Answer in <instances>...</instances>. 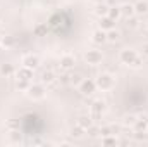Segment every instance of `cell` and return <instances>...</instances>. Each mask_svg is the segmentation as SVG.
<instances>
[{"mask_svg":"<svg viewBox=\"0 0 148 147\" xmlns=\"http://www.w3.org/2000/svg\"><path fill=\"white\" fill-rule=\"evenodd\" d=\"M77 125H79V126H83L84 130H88V128L91 126V118H90V116H81V118H79V121H77Z\"/></svg>","mask_w":148,"mask_h":147,"instance_id":"14","label":"cell"},{"mask_svg":"<svg viewBox=\"0 0 148 147\" xmlns=\"http://www.w3.org/2000/svg\"><path fill=\"white\" fill-rule=\"evenodd\" d=\"M84 59H86V62H88V64L97 66V64H100V62H102V54H100L98 50H88V52L84 54Z\"/></svg>","mask_w":148,"mask_h":147,"instance_id":"3","label":"cell"},{"mask_svg":"<svg viewBox=\"0 0 148 147\" xmlns=\"http://www.w3.org/2000/svg\"><path fill=\"white\" fill-rule=\"evenodd\" d=\"M107 16H109L110 19H117V17L121 16V9H119V7H110V9H109V14H107Z\"/></svg>","mask_w":148,"mask_h":147,"instance_id":"16","label":"cell"},{"mask_svg":"<svg viewBox=\"0 0 148 147\" xmlns=\"http://www.w3.org/2000/svg\"><path fill=\"white\" fill-rule=\"evenodd\" d=\"M91 109H93V112H95V114L98 116V114H100V112L103 111V102H100V101H97V102L93 104V107H91Z\"/></svg>","mask_w":148,"mask_h":147,"instance_id":"20","label":"cell"},{"mask_svg":"<svg viewBox=\"0 0 148 147\" xmlns=\"http://www.w3.org/2000/svg\"><path fill=\"white\" fill-rule=\"evenodd\" d=\"M105 40H107V33H105L103 30H98V31L93 33V42H95V43H103Z\"/></svg>","mask_w":148,"mask_h":147,"instance_id":"13","label":"cell"},{"mask_svg":"<svg viewBox=\"0 0 148 147\" xmlns=\"http://www.w3.org/2000/svg\"><path fill=\"white\" fill-rule=\"evenodd\" d=\"M103 144H115V139H105V140H102Z\"/></svg>","mask_w":148,"mask_h":147,"instance_id":"24","label":"cell"},{"mask_svg":"<svg viewBox=\"0 0 148 147\" xmlns=\"http://www.w3.org/2000/svg\"><path fill=\"white\" fill-rule=\"evenodd\" d=\"M0 21H2V17H0Z\"/></svg>","mask_w":148,"mask_h":147,"instance_id":"28","label":"cell"},{"mask_svg":"<svg viewBox=\"0 0 148 147\" xmlns=\"http://www.w3.org/2000/svg\"><path fill=\"white\" fill-rule=\"evenodd\" d=\"M147 28H148V23H147Z\"/></svg>","mask_w":148,"mask_h":147,"instance_id":"27","label":"cell"},{"mask_svg":"<svg viewBox=\"0 0 148 147\" xmlns=\"http://www.w3.org/2000/svg\"><path fill=\"white\" fill-rule=\"evenodd\" d=\"M114 28V19H110V17H103V19H100V30H112Z\"/></svg>","mask_w":148,"mask_h":147,"instance_id":"12","label":"cell"},{"mask_svg":"<svg viewBox=\"0 0 148 147\" xmlns=\"http://www.w3.org/2000/svg\"><path fill=\"white\" fill-rule=\"evenodd\" d=\"M134 126H136V130H147L148 128V118H140V119H136V123H134Z\"/></svg>","mask_w":148,"mask_h":147,"instance_id":"15","label":"cell"},{"mask_svg":"<svg viewBox=\"0 0 148 147\" xmlns=\"http://www.w3.org/2000/svg\"><path fill=\"white\" fill-rule=\"evenodd\" d=\"M83 132H84V128L77 125V128H74V130H73V133H71V135H73V137H81V135H83Z\"/></svg>","mask_w":148,"mask_h":147,"instance_id":"22","label":"cell"},{"mask_svg":"<svg viewBox=\"0 0 148 147\" xmlns=\"http://www.w3.org/2000/svg\"><path fill=\"white\" fill-rule=\"evenodd\" d=\"M107 40H109V42H117V40H119V31H114V28L109 30V33H107Z\"/></svg>","mask_w":148,"mask_h":147,"instance_id":"19","label":"cell"},{"mask_svg":"<svg viewBox=\"0 0 148 147\" xmlns=\"http://www.w3.org/2000/svg\"><path fill=\"white\" fill-rule=\"evenodd\" d=\"M53 80H55V74L52 71H45L43 73V83H52Z\"/></svg>","mask_w":148,"mask_h":147,"instance_id":"18","label":"cell"},{"mask_svg":"<svg viewBox=\"0 0 148 147\" xmlns=\"http://www.w3.org/2000/svg\"><path fill=\"white\" fill-rule=\"evenodd\" d=\"M95 88H97V83H95V81H91V80H83V81H81V85H79V90H81L84 95L93 94V92H95Z\"/></svg>","mask_w":148,"mask_h":147,"instance_id":"5","label":"cell"},{"mask_svg":"<svg viewBox=\"0 0 148 147\" xmlns=\"http://www.w3.org/2000/svg\"><path fill=\"white\" fill-rule=\"evenodd\" d=\"M0 45L2 47H5V49H9V47H12V38H9V37H2V42H0Z\"/></svg>","mask_w":148,"mask_h":147,"instance_id":"21","label":"cell"},{"mask_svg":"<svg viewBox=\"0 0 148 147\" xmlns=\"http://www.w3.org/2000/svg\"><path fill=\"white\" fill-rule=\"evenodd\" d=\"M0 42H2V37H0Z\"/></svg>","mask_w":148,"mask_h":147,"instance_id":"26","label":"cell"},{"mask_svg":"<svg viewBox=\"0 0 148 147\" xmlns=\"http://www.w3.org/2000/svg\"><path fill=\"white\" fill-rule=\"evenodd\" d=\"M134 14H138V16L148 14V2L147 0H140L138 3H134Z\"/></svg>","mask_w":148,"mask_h":147,"instance_id":"7","label":"cell"},{"mask_svg":"<svg viewBox=\"0 0 148 147\" xmlns=\"http://www.w3.org/2000/svg\"><path fill=\"white\" fill-rule=\"evenodd\" d=\"M133 14H134V5H131V3H124V5H121V16L131 17Z\"/></svg>","mask_w":148,"mask_h":147,"instance_id":"9","label":"cell"},{"mask_svg":"<svg viewBox=\"0 0 148 147\" xmlns=\"http://www.w3.org/2000/svg\"><path fill=\"white\" fill-rule=\"evenodd\" d=\"M17 76H19V80H26V81H29V80H31V76H33V71H31V68L23 66V68L17 71Z\"/></svg>","mask_w":148,"mask_h":147,"instance_id":"8","label":"cell"},{"mask_svg":"<svg viewBox=\"0 0 148 147\" xmlns=\"http://www.w3.org/2000/svg\"><path fill=\"white\" fill-rule=\"evenodd\" d=\"M141 55H145V57L148 55V43H145V45L141 47Z\"/></svg>","mask_w":148,"mask_h":147,"instance_id":"23","label":"cell"},{"mask_svg":"<svg viewBox=\"0 0 148 147\" xmlns=\"http://www.w3.org/2000/svg\"><path fill=\"white\" fill-rule=\"evenodd\" d=\"M14 73H16V69L12 64H0V74L2 76H12Z\"/></svg>","mask_w":148,"mask_h":147,"instance_id":"10","label":"cell"},{"mask_svg":"<svg viewBox=\"0 0 148 147\" xmlns=\"http://www.w3.org/2000/svg\"><path fill=\"white\" fill-rule=\"evenodd\" d=\"M60 66H62L64 69H71L74 66V57L73 55H64V57L60 59Z\"/></svg>","mask_w":148,"mask_h":147,"instance_id":"11","label":"cell"},{"mask_svg":"<svg viewBox=\"0 0 148 147\" xmlns=\"http://www.w3.org/2000/svg\"><path fill=\"white\" fill-rule=\"evenodd\" d=\"M38 64H40V61H38L36 55H33V54H26L24 57H23V66H26V68H36Z\"/></svg>","mask_w":148,"mask_h":147,"instance_id":"6","label":"cell"},{"mask_svg":"<svg viewBox=\"0 0 148 147\" xmlns=\"http://www.w3.org/2000/svg\"><path fill=\"white\" fill-rule=\"evenodd\" d=\"M138 57V54H136V50H133V49H126V50H122L121 52V61L124 62V64H133V61Z\"/></svg>","mask_w":148,"mask_h":147,"instance_id":"4","label":"cell"},{"mask_svg":"<svg viewBox=\"0 0 148 147\" xmlns=\"http://www.w3.org/2000/svg\"><path fill=\"white\" fill-rule=\"evenodd\" d=\"M129 23H131V26H133V28H136V26H138V21H136V19H131Z\"/></svg>","mask_w":148,"mask_h":147,"instance_id":"25","label":"cell"},{"mask_svg":"<svg viewBox=\"0 0 148 147\" xmlns=\"http://www.w3.org/2000/svg\"><path fill=\"white\" fill-rule=\"evenodd\" d=\"M95 83H97V87L98 88H102V90H109L114 87V78H112L110 74H100L97 80H95Z\"/></svg>","mask_w":148,"mask_h":147,"instance_id":"1","label":"cell"},{"mask_svg":"<svg viewBox=\"0 0 148 147\" xmlns=\"http://www.w3.org/2000/svg\"><path fill=\"white\" fill-rule=\"evenodd\" d=\"M147 132H148V128H147Z\"/></svg>","mask_w":148,"mask_h":147,"instance_id":"29","label":"cell"},{"mask_svg":"<svg viewBox=\"0 0 148 147\" xmlns=\"http://www.w3.org/2000/svg\"><path fill=\"white\" fill-rule=\"evenodd\" d=\"M28 95H29L31 99H35V101L43 99V97H45V88H43V85H29Z\"/></svg>","mask_w":148,"mask_h":147,"instance_id":"2","label":"cell"},{"mask_svg":"<svg viewBox=\"0 0 148 147\" xmlns=\"http://www.w3.org/2000/svg\"><path fill=\"white\" fill-rule=\"evenodd\" d=\"M69 78H71V80H69V81H71V83H73V85H77V87H79V85H81V81H83V76H81V74H77V73L71 74V76H69Z\"/></svg>","mask_w":148,"mask_h":147,"instance_id":"17","label":"cell"}]
</instances>
